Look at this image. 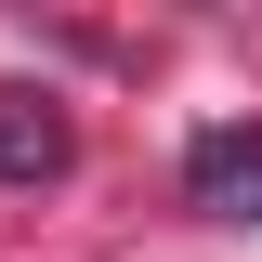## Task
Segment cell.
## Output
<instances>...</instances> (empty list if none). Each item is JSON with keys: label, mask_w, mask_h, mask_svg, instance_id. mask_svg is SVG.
Masks as SVG:
<instances>
[{"label": "cell", "mask_w": 262, "mask_h": 262, "mask_svg": "<svg viewBox=\"0 0 262 262\" xmlns=\"http://www.w3.org/2000/svg\"><path fill=\"white\" fill-rule=\"evenodd\" d=\"M66 158H79V131H66L53 92H0V184H66Z\"/></svg>", "instance_id": "cell-1"}, {"label": "cell", "mask_w": 262, "mask_h": 262, "mask_svg": "<svg viewBox=\"0 0 262 262\" xmlns=\"http://www.w3.org/2000/svg\"><path fill=\"white\" fill-rule=\"evenodd\" d=\"M184 184H196V210H249V196H262V131L249 118H210L184 144Z\"/></svg>", "instance_id": "cell-2"}, {"label": "cell", "mask_w": 262, "mask_h": 262, "mask_svg": "<svg viewBox=\"0 0 262 262\" xmlns=\"http://www.w3.org/2000/svg\"><path fill=\"white\" fill-rule=\"evenodd\" d=\"M249 223H262V210H249Z\"/></svg>", "instance_id": "cell-3"}]
</instances>
